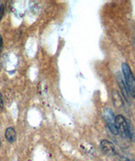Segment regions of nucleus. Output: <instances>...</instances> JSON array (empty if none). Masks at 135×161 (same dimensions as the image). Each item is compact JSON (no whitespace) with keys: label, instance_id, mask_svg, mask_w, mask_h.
Masks as SVG:
<instances>
[{"label":"nucleus","instance_id":"nucleus-6","mask_svg":"<svg viewBox=\"0 0 135 161\" xmlns=\"http://www.w3.org/2000/svg\"><path fill=\"white\" fill-rule=\"evenodd\" d=\"M5 138L8 142H13L16 138V131L13 127H8L5 130Z\"/></svg>","mask_w":135,"mask_h":161},{"label":"nucleus","instance_id":"nucleus-3","mask_svg":"<svg viewBox=\"0 0 135 161\" xmlns=\"http://www.w3.org/2000/svg\"><path fill=\"white\" fill-rule=\"evenodd\" d=\"M104 118H105L106 122L107 124V126L111 132L114 135H117L118 133H117L116 124H115V118L116 117L114 116L113 111L111 108H106L104 109Z\"/></svg>","mask_w":135,"mask_h":161},{"label":"nucleus","instance_id":"nucleus-9","mask_svg":"<svg viewBox=\"0 0 135 161\" xmlns=\"http://www.w3.org/2000/svg\"><path fill=\"white\" fill-rule=\"evenodd\" d=\"M3 14H4V6L1 5L0 6V21L3 19Z\"/></svg>","mask_w":135,"mask_h":161},{"label":"nucleus","instance_id":"nucleus-7","mask_svg":"<svg viewBox=\"0 0 135 161\" xmlns=\"http://www.w3.org/2000/svg\"><path fill=\"white\" fill-rule=\"evenodd\" d=\"M112 98H113V103L115 104V106L117 107H119V106L123 105V102L122 100L120 95L117 91H114L112 93Z\"/></svg>","mask_w":135,"mask_h":161},{"label":"nucleus","instance_id":"nucleus-1","mask_svg":"<svg viewBox=\"0 0 135 161\" xmlns=\"http://www.w3.org/2000/svg\"><path fill=\"white\" fill-rule=\"evenodd\" d=\"M115 124H116L117 133L120 134L123 138H129L131 140L134 139L133 130L129 121H127L122 115L118 114L115 118Z\"/></svg>","mask_w":135,"mask_h":161},{"label":"nucleus","instance_id":"nucleus-2","mask_svg":"<svg viewBox=\"0 0 135 161\" xmlns=\"http://www.w3.org/2000/svg\"><path fill=\"white\" fill-rule=\"evenodd\" d=\"M122 75H123V80L126 85V88L128 92V95L132 97L135 99V77L132 74L131 68L129 65L126 63L122 64Z\"/></svg>","mask_w":135,"mask_h":161},{"label":"nucleus","instance_id":"nucleus-8","mask_svg":"<svg viewBox=\"0 0 135 161\" xmlns=\"http://www.w3.org/2000/svg\"><path fill=\"white\" fill-rule=\"evenodd\" d=\"M3 107H4V103H3V95H2V93L0 92V112L3 111Z\"/></svg>","mask_w":135,"mask_h":161},{"label":"nucleus","instance_id":"nucleus-4","mask_svg":"<svg viewBox=\"0 0 135 161\" xmlns=\"http://www.w3.org/2000/svg\"><path fill=\"white\" fill-rule=\"evenodd\" d=\"M101 149L103 150L104 153L111 154V155L116 154V150H115L114 145L107 140H102L101 142Z\"/></svg>","mask_w":135,"mask_h":161},{"label":"nucleus","instance_id":"nucleus-5","mask_svg":"<svg viewBox=\"0 0 135 161\" xmlns=\"http://www.w3.org/2000/svg\"><path fill=\"white\" fill-rule=\"evenodd\" d=\"M117 81H118L119 87L121 89L122 93L123 94L124 97L127 100V102H129V95H128V92H127V88H126V85H125L124 80L122 78L121 75H119V76H117Z\"/></svg>","mask_w":135,"mask_h":161},{"label":"nucleus","instance_id":"nucleus-10","mask_svg":"<svg viewBox=\"0 0 135 161\" xmlns=\"http://www.w3.org/2000/svg\"><path fill=\"white\" fill-rule=\"evenodd\" d=\"M0 144H1V142H0Z\"/></svg>","mask_w":135,"mask_h":161}]
</instances>
